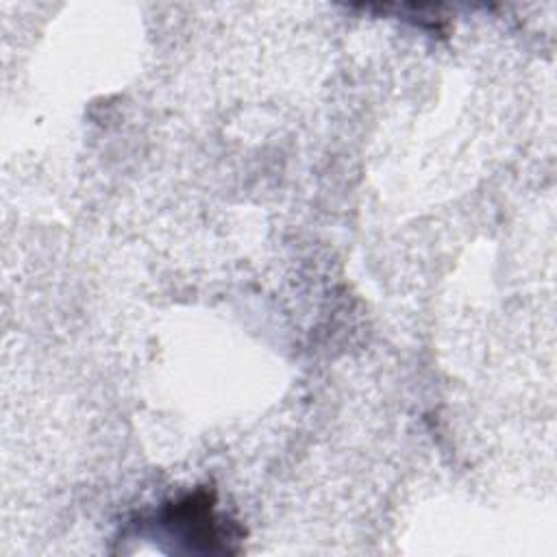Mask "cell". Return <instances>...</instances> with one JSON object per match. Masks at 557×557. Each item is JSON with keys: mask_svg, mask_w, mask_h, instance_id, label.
I'll return each mask as SVG.
<instances>
[{"mask_svg": "<svg viewBox=\"0 0 557 557\" xmlns=\"http://www.w3.org/2000/svg\"><path fill=\"white\" fill-rule=\"evenodd\" d=\"M159 524L174 535L178 542H185L187 550L196 553H228L231 540H224V529L213 511V494L198 490L176 503H170L159 513Z\"/></svg>", "mask_w": 557, "mask_h": 557, "instance_id": "6da1fadb", "label": "cell"}]
</instances>
